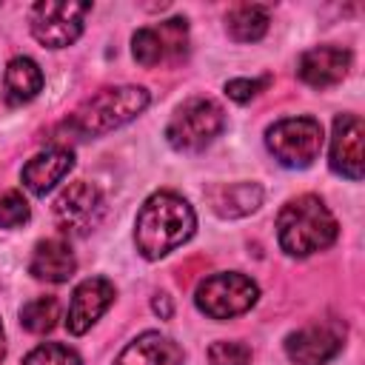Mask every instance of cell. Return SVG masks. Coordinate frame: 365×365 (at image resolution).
Here are the masks:
<instances>
[{"instance_id":"8fae6325","label":"cell","mask_w":365,"mask_h":365,"mask_svg":"<svg viewBox=\"0 0 365 365\" xmlns=\"http://www.w3.org/2000/svg\"><path fill=\"white\" fill-rule=\"evenodd\" d=\"M365 125L356 114H339L331 131V168L339 177L362 180L365 174V154H362Z\"/></svg>"},{"instance_id":"d4e9b609","label":"cell","mask_w":365,"mask_h":365,"mask_svg":"<svg viewBox=\"0 0 365 365\" xmlns=\"http://www.w3.org/2000/svg\"><path fill=\"white\" fill-rule=\"evenodd\" d=\"M154 311H157V314H163V317H171V302H168V297H165V294L154 299Z\"/></svg>"},{"instance_id":"4fadbf2b","label":"cell","mask_w":365,"mask_h":365,"mask_svg":"<svg viewBox=\"0 0 365 365\" xmlns=\"http://www.w3.org/2000/svg\"><path fill=\"white\" fill-rule=\"evenodd\" d=\"M351 68V51L342 46H314L302 51L297 63V74L311 88H328L342 83V77Z\"/></svg>"},{"instance_id":"5b68a950","label":"cell","mask_w":365,"mask_h":365,"mask_svg":"<svg viewBox=\"0 0 365 365\" xmlns=\"http://www.w3.org/2000/svg\"><path fill=\"white\" fill-rule=\"evenodd\" d=\"M257 297H259V288L251 277L240 271H220L205 277L197 285L194 302L211 319H231L245 314L257 302Z\"/></svg>"},{"instance_id":"30bf717a","label":"cell","mask_w":365,"mask_h":365,"mask_svg":"<svg viewBox=\"0 0 365 365\" xmlns=\"http://www.w3.org/2000/svg\"><path fill=\"white\" fill-rule=\"evenodd\" d=\"M345 342V325L336 322H317L285 336V354L297 365H325L331 362Z\"/></svg>"},{"instance_id":"ffe728a7","label":"cell","mask_w":365,"mask_h":365,"mask_svg":"<svg viewBox=\"0 0 365 365\" xmlns=\"http://www.w3.org/2000/svg\"><path fill=\"white\" fill-rule=\"evenodd\" d=\"M60 319L57 297H34L20 308V325L31 334H48Z\"/></svg>"},{"instance_id":"484cf974","label":"cell","mask_w":365,"mask_h":365,"mask_svg":"<svg viewBox=\"0 0 365 365\" xmlns=\"http://www.w3.org/2000/svg\"><path fill=\"white\" fill-rule=\"evenodd\" d=\"M6 356V334H3V322H0V359Z\"/></svg>"},{"instance_id":"9a60e30c","label":"cell","mask_w":365,"mask_h":365,"mask_svg":"<svg viewBox=\"0 0 365 365\" xmlns=\"http://www.w3.org/2000/svg\"><path fill=\"white\" fill-rule=\"evenodd\" d=\"M114 365H182V348L160 331H145L117 354Z\"/></svg>"},{"instance_id":"5bb4252c","label":"cell","mask_w":365,"mask_h":365,"mask_svg":"<svg viewBox=\"0 0 365 365\" xmlns=\"http://www.w3.org/2000/svg\"><path fill=\"white\" fill-rule=\"evenodd\" d=\"M74 168V154L63 145H51L40 154H34L26 165H23V185L31 194H46L51 191L68 171Z\"/></svg>"},{"instance_id":"ba28073f","label":"cell","mask_w":365,"mask_h":365,"mask_svg":"<svg viewBox=\"0 0 365 365\" xmlns=\"http://www.w3.org/2000/svg\"><path fill=\"white\" fill-rule=\"evenodd\" d=\"M188 48V23L185 17H171L157 26L137 29L131 37V54L140 66L154 68L160 63H174Z\"/></svg>"},{"instance_id":"e0dca14e","label":"cell","mask_w":365,"mask_h":365,"mask_svg":"<svg viewBox=\"0 0 365 365\" xmlns=\"http://www.w3.org/2000/svg\"><path fill=\"white\" fill-rule=\"evenodd\" d=\"M205 200L211 202V211L237 220L245 214H254L262 205V188L257 182H217L205 191Z\"/></svg>"},{"instance_id":"44dd1931","label":"cell","mask_w":365,"mask_h":365,"mask_svg":"<svg viewBox=\"0 0 365 365\" xmlns=\"http://www.w3.org/2000/svg\"><path fill=\"white\" fill-rule=\"evenodd\" d=\"M23 365H80V356L74 348L60 342H43L34 351L26 354Z\"/></svg>"},{"instance_id":"603a6c76","label":"cell","mask_w":365,"mask_h":365,"mask_svg":"<svg viewBox=\"0 0 365 365\" xmlns=\"http://www.w3.org/2000/svg\"><path fill=\"white\" fill-rule=\"evenodd\" d=\"M208 362L211 365H248L251 351H248V345H242L237 339H220L208 348Z\"/></svg>"},{"instance_id":"277c9868","label":"cell","mask_w":365,"mask_h":365,"mask_svg":"<svg viewBox=\"0 0 365 365\" xmlns=\"http://www.w3.org/2000/svg\"><path fill=\"white\" fill-rule=\"evenodd\" d=\"M225 128V111L208 97H191L168 120L165 137L177 151H200Z\"/></svg>"},{"instance_id":"3957f363","label":"cell","mask_w":365,"mask_h":365,"mask_svg":"<svg viewBox=\"0 0 365 365\" xmlns=\"http://www.w3.org/2000/svg\"><path fill=\"white\" fill-rule=\"evenodd\" d=\"M148 100L151 97L143 86H108L88 97L66 125L77 137H103L143 114Z\"/></svg>"},{"instance_id":"7a4b0ae2","label":"cell","mask_w":365,"mask_h":365,"mask_svg":"<svg viewBox=\"0 0 365 365\" xmlns=\"http://www.w3.org/2000/svg\"><path fill=\"white\" fill-rule=\"evenodd\" d=\"M277 240L288 257H308L336 240V220L319 197L302 194L279 208Z\"/></svg>"},{"instance_id":"d6986e66","label":"cell","mask_w":365,"mask_h":365,"mask_svg":"<svg viewBox=\"0 0 365 365\" xmlns=\"http://www.w3.org/2000/svg\"><path fill=\"white\" fill-rule=\"evenodd\" d=\"M225 31L237 43H254L268 31V9L257 3H240L225 14Z\"/></svg>"},{"instance_id":"ac0fdd59","label":"cell","mask_w":365,"mask_h":365,"mask_svg":"<svg viewBox=\"0 0 365 365\" xmlns=\"http://www.w3.org/2000/svg\"><path fill=\"white\" fill-rule=\"evenodd\" d=\"M43 88V71L31 57H14L6 66V77H3V100L9 106H23L29 100H34Z\"/></svg>"},{"instance_id":"7402d4cb","label":"cell","mask_w":365,"mask_h":365,"mask_svg":"<svg viewBox=\"0 0 365 365\" xmlns=\"http://www.w3.org/2000/svg\"><path fill=\"white\" fill-rule=\"evenodd\" d=\"M29 217H31V211L20 191H6L0 197V228H17V225L29 222Z\"/></svg>"},{"instance_id":"6da1fadb","label":"cell","mask_w":365,"mask_h":365,"mask_svg":"<svg viewBox=\"0 0 365 365\" xmlns=\"http://www.w3.org/2000/svg\"><path fill=\"white\" fill-rule=\"evenodd\" d=\"M194 228L197 214L188 205V200H182L174 191H157L143 202L137 214L134 242L145 259H160L182 242H188L194 237Z\"/></svg>"},{"instance_id":"9c48e42d","label":"cell","mask_w":365,"mask_h":365,"mask_svg":"<svg viewBox=\"0 0 365 365\" xmlns=\"http://www.w3.org/2000/svg\"><path fill=\"white\" fill-rule=\"evenodd\" d=\"M103 211H106V202L100 188L86 180L71 182L54 200V217L66 234H88L100 222Z\"/></svg>"},{"instance_id":"8992f818","label":"cell","mask_w":365,"mask_h":365,"mask_svg":"<svg viewBox=\"0 0 365 365\" xmlns=\"http://www.w3.org/2000/svg\"><path fill=\"white\" fill-rule=\"evenodd\" d=\"M265 145L277 163L288 168H308L322 151V125L314 117H285L268 125Z\"/></svg>"},{"instance_id":"7c38bea8","label":"cell","mask_w":365,"mask_h":365,"mask_svg":"<svg viewBox=\"0 0 365 365\" xmlns=\"http://www.w3.org/2000/svg\"><path fill=\"white\" fill-rule=\"evenodd\" d=\"M114 285L106 279V277H88L83 279L74 294H71V302H68V314H66V328L80 336L86 334L106 311L108 305L114 302Z\"/></svg>"},{"instance_id":"cb8c5ba5","label":"cell","mask_w":365,"mask_h":365,"mask_svg":"<svg viewBox=\"0 0 365 365\" xmlns=\"http://www.w3.org/2000/svg\"><path fill=\"white\" fill-rule=\"evenodd\" d=\"M265 86H268V77H259V80L237 77V80H228V83H225V94H228L234 103H248V100L257 97Z\"/></svg>"},{"instance_id":"2e32d148","label":"cell","mask_w":365,"mask_h":365,"mask_svg":"<svg viewBox=\"0 0 365 365\" xmlns=\"http://www.w3.org/2000/svg\"><path fill=\"white\" fill-rule=\"evenodd\" d=\"M77 271V259H74V251L68 248L66 240H43L34 245V254L29 259V274L34 279H43V282H66L71 279Z\"/></svg>"},{"instance_id":"52a82bcc","label":"cell","mask_w":365,"mask_h":365,"mask_svg":"<svg viewBox=\"0 0 365 365\" xmlns=\"http://www.w3.org/2000/svg\"><path fill=\"white\" fill-rule=\"evenodd\" d=\"M88 3H68V0H40L29 11V26L37 43L48 48L71 46L80 31L83 20L88 14Z\"/></svg>"}]
</instances>
